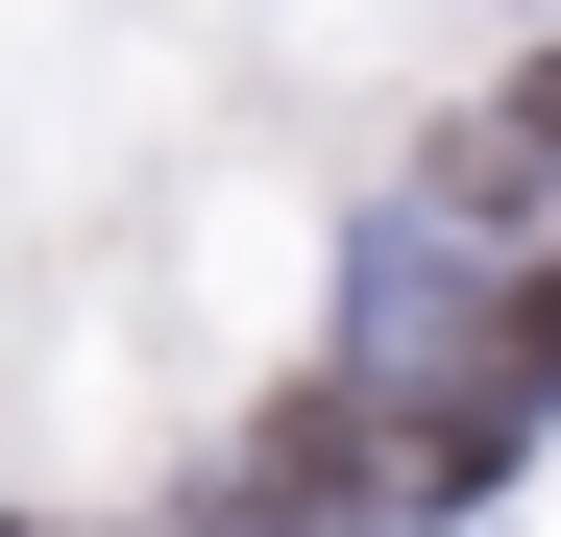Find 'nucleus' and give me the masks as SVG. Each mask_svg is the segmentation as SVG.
Returning a JSON list of instances; mask_svg holds the SVG:
<instances>
[{
  "mask_svg": "<svg viewBox=\"0 0 561 537\" xmlns=\"http://www.w3.org/2000/svg\"><path fill=\"white\" fill-rule=\"evenodd\" d=\"M537 147H561V99H537Z\"/></svg>",
  "mask_w": 561,
  "mask_h": 537,
  "instance_id": "1",
  "label": "nucleus"
}]
</instances>
